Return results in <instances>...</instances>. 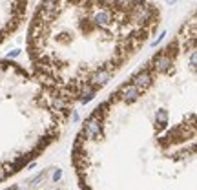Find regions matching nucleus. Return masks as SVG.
<instances>
[{
  "label": "nucleus",
  "mask_w": 197,
  "mask_h": 190,
  "mask_svg": "<svg viewBox=\"0 0 197 190\" xmlns=\"http://www.w3.org/2000/svg\"><path fill=\"white\" fill-rule=\"evenodd\" d=\"M151 0H40L26 50L33 77L64 110L86 104L161 26Z\"/></svg>",
  "instance_id": "1"
},
{
  "label": "nucleus",
  "mask_w": 197,
  "mask_h": 190,
  "mask_svg": "<svg viewBox=\"0 0 197 190\" xmlns=\"http://www.w3.org/2000/svg\"><path fill=\"white\" fill-rule=\"evenodd\" d=\"M29 0H0V42L15 33L28 15Z\"/></svg>",
  "instance_id": "2"
}]
</instances>
